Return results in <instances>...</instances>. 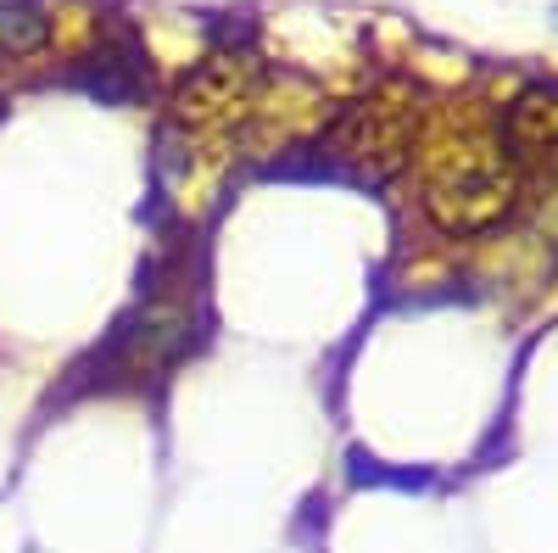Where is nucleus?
<instances>
[{"instance_id": "obj_1", "label": "nucleus", "mask_w": 558, "mask_h": 553, "mask_svg": "<svg viewBox=\"0 0 558 553\" xmlns=\"http://www.w3.org/2000/svg\"><path fill=\"white\" fill-rule=\"evenodd\" d=\"M520 202V168L502 152L497 134L458 129L430 146L418 168V207L441 236H486Z\"/></svg>"}, {"instance_id": "obj_2", "label": "nucleus", "mask_w": 558, "mask_h": 553, "mask_svg": "<svg viewBox=\"0 0 558 553\" xmlns=\"http://www.w3.org/2000/svg\"><path fill=\"white\" fill-rule=\"evenodd\" d=\"M191 280H162L134 302V313L112 330V341L96 352L107 381H146L157 369L179 363V352L191 347Z\"/></svg>"}, {"instance_id": "obj_3", "label": "nucleus", "mask_w": 558, "mask_h": 553, "mask_svg": "<svg viewBox=\"0 0 558 553\" xmlns=\"http://www.w3.org/2000/svg\"><path fill=\"white\" fill-rule=\"evenodd\" d=\"M246 107H252V79H246V68L235 57H213L196 73H184L179 96H173V118L184 129H196V134L235 123Z\"/></svg>"}, {"instance_id": "obj_4", "label": "nucleus", "mask_w": 558, "mask_h": 553, "mask_svg": "<svg viewBox=\"0 0 558 553\" xmlns=\"http://www.w3.org/2000/svg\"><path fill=\"white\" fill-rule=\"evenodd\" d=\"M497 141L508 157H542L558 152V84H525L497 118Z\"/></svg>"}, {"instance_id": "obj_5", "label": "nucleus", "mask_w": 558, "mask_h": 553, "mask_svg": "<svg viewBox=\"0 0 558 553\" xmlns=\"http://www.w3.org/2000/svg\"><path fill=\"white\" fill-rule=\"evenodd\" d=\"M57 23L45 17V7L34 0H12V7H0V45H7L12 57H39L45 45H51Z\"/></svg>"}]
</instances>
